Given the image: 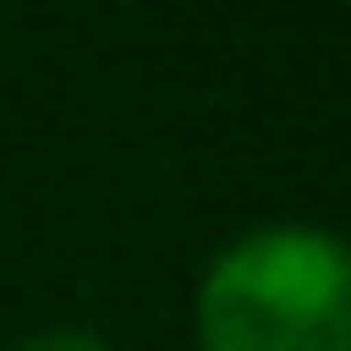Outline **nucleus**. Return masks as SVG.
I'll return each mask as SVG.
<instances>
[{
  "mask_svg": "<svg viewBox=\"0 0 351 351\" xmlns=\"http://www.w3.org/2000/svg\"><path fill=\"white\" fill-rule=\"evenodd\" d=\"M201 351H351V258L315 222H265L215 251Z\"/></svg>",
  "mask_w": 351,
  "mask_h": 351,
  "instance_id": "nucleus-1",
  "label": "nucleus"
},
{
  "mask_svg": "<svg viewBox=\"0 0 351 351\" xmlns=\"http://www.w3.org/2000/svg\"><path fill=\"white\" fill-rule=\"evenodd\" d=\"M14 351H108L93 330H36L29 344H14Z\"/></svg>",
  "mask_w": 351,
  "mask_h": 351,
  "instance_id": "nucleus-2",
  "label": "nucleus"
}]
</instances>
